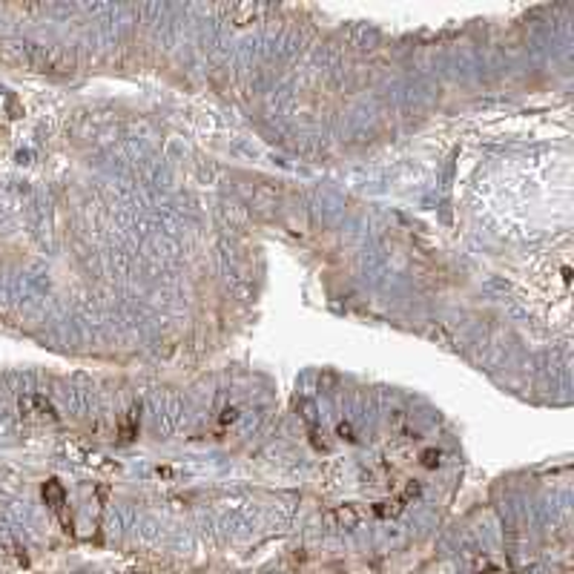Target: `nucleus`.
I'll list each match as a JSON object with an SVG mask.
<instances>
[{"label":"nucleus","instance_id":"f257e3e1","mask_svg":"<svg viewBox=\"0 0 574 574\" xmlns=\"http://www.w3.org/2000/svg\"><path fill=\"white\" fill-rule=\"evenodd\" d=\"M43 500H46V506H52L55 511H60L63 500H66V494H63V485H60L57 479H49V482L43 485Z\"/></svg>","mask_w":574,"mask_h":574}]
</instances>
